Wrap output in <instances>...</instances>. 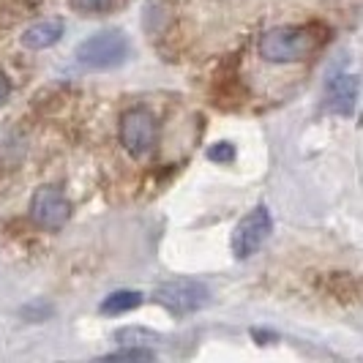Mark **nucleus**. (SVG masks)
Segmentation results:
<instances>
[{
	"mask_svg": "<svg viewBox=\"0 0 363 363\" xmlns=\"http://www.w3.org/2000/svg\"><path fill=\"white\" fill-rule=\"evenodd\" d=\"M213 162H233V156H235V150L233 145H227V143H218L216 147H211V153H208Z\"/></svg>",
	"mask_w": 363,
	"mask_h": 363,
	"instance_id": "nucleus-13",
	"label": "nucleus"
},
{
	"mask_svg": "<svg viewBox=\"0 0 363 363\" xmlns=\"http://www.w3.org/2000/svg\"><path fill=\"white\" fill-rule=\"evenodd\" d=\"M126 3L128 0H72V9L79 14H88V17H101V14H109Z\"/></svg>",
	"mask_w": 363,
	"mask_h": 363,
	"instance_id": "nucleus-9",
	"label": "nucleus"
},
{
	"mask_svg": "<svg viewBox=\"0 0 363 363\" xmlns=\"http://www.w3.org/2000/svg\"><path fill=\"white\" fill-rule=\"evenodd\" d=\"M72 216V205L63 197L60 189L44 186L38 189L30 200V218L36 221L41 230H60Z\"/></svg>",
	"mask_w": 363,
	"mask_h": 363,
	"instance_id": "nucleus-6",
	"label": "nucleus"
},
{
	"mask_svg": "<svg viewBox=\"0 0 363 363\" xmlns=\"http://www.w3.org/2000/svg\"><path fill=\"white\" fill-rule=\"evenodd\" d=\"M156 301L172 314H191L208 303V290L194 279H175L156 290Z\"/></svg>",
	"mask_w": 363,
	"mask_h": 363,
	"instance_id": "nucleus-5",
	"label": "nucleus"
},
{
	"mask_svg": "<svg viewBox=\"0 0 363 363\" xmlns=\"http://www.w3.org/2000/svg\"><path fill=\"white\" fill-rule=\"evenodd\" d=\"M118 339H121V342H126V345H153V342H159V336H156V333L143 330V328H126V330H121V333H118Z\"/></svg>",
	"mask_w": 363,
	"mask_h": 363,
	"instance_id": "nucleus-11",
	"label": "nucleus"
},
{
	"mask_svg": "<svg viewBox=\"0 0 363 363\" xmlns=\"http://www.w3.org/2000/svg\"><path fill=\"white\" fill-rule=\"evenodd\" d=\"M150 358H153V352L145 350V347H140V350H121V352L109 355V361H150Z\"/></svg>",
	"mask_w": 363,
	"mask_h": 363,
	"instance_id": "nucleus-12",
	"label": "nucleus"
},
{
	"mask_svg": "<svg viewBox=\"0 0 363 363\" xmlns=\"http://www.w3.org/2000/svg\"><path fill=\"white\" fill-rule=\"evenodd\" d=\"M325 41L328 28L323 22L279 25L257 38V57L268 66H292L311 57Z\"/></svg>",
	"mask_w": 363,
	"mask_h": 363,
	"instance_id": "nucleus-1",
	"label": "nucleus"
},
{
	"mask_svg": "<svg viewBox=\"0 0 363 363\" xmlns=\"http://www.w3.org/2000/svg\"><path fill=\"white\" fill-rule=\"evenodd\" d=\"M271 230H273V218L268 213V208H255L252 213H246V216L240 218V224H238L235 233H233V255L238 259L252 257L268 240Z\"/></svg>",
	"mask_w": 363,
	"mask_h": 363,
	"instance_id": "nucleus-4",
	"label": "nucleus"
},
{
	"mask_svg": "<svg viewBox=\"0 0 363 363\" xmlns=\"http://www.w3.org/2000/svg\"><path fill=\"white\" fill-rule=\"evenodd\" d=\"M328 109H333L336 115H350L358 99V79L352 74H336L328 82Z\"/></svg>",
	"mask_w": 363,
	"mask_h": 363,
	"instance_id": "nucleus-7",
	"label": "nucleus"
},
{
	"mask_svg": "<svg viewBox=\"0 0 363 363\" xmlns=\"http://www.w3.org/2000/svg\"><path fill=\"white\" fill-rule=\"evenodd\" d=\"M140 292H115V295H109L107 301L101 303V311L104 314H123V311L134 309V306H140Z\"/></svg>",
	"mask_w": 363,
	"mask_h": 363,
	"instance_id": "nucleus-10",
	"label": "nucleus"
},
{
	"mask_svg": "<svg viewBox=\"0 0 363 363\" xmlns=\"http://www.w3.org/2000/svg\"><path fill=\"white\" fill-rule=\"evenodd\" d=\"M162 126L156 112L145 104H131L123 109L121 123H118V143L128 159L147 162L159 147H162Z\"/></svg>",
	"mask_w": 363,
	"mask_h": 363,
	"instance_id": "nucleus-2",
	"label": "nucleus"
},
{
	"mask_svg": "<svg viewBox=\"0 0 363 363\" xmlns=\"http://www.w3.org/2000/svg\"><path fill=\"white\" fill-rule=\"evenodd\" d=\"M128 55V41L123 38V33L118 30H104V33H96L88 41H82L77 47V57L82 66H91V69H112V66H121Z\"/></svg>",
	"mask_w": 363,
	"mask_h": 363,
	"instance_id": "nucleus-3",
	"label": "nucleus"
},
{
	"mask_svg": "<svg viewBox=\"0 0 363 363\" xmlns=\"http://www.w3.org/2000/svg\"><path fill=\"white\" fill-rule=\"evenodd\" d=\"M9 93H11V82H9V77L0 72V104L9 99Z\"/></svg>",
	"mask_w": 363,
	"mask_h": 363,
	"instance_id": "nucleus-14",
	"label": "nucleus"
},
{
	"mask_svg": "<svg viewBox=\"0 0 363 363\" xmlns=\"http://www.w3.org/2000/svg\"><path fill=\"white\" fill-rule=\"evenodd\" d=\"M63 33V22L60 19H47V22H36L33 28L25 30L22 44L28 50H44V47H52L55 41Z\"/></svg>",
	"mask_w": 363,
	"mask_h": 363,
	"instance_id": "nucleus-8",
	"label": "nucleus"
}]
</instances>
